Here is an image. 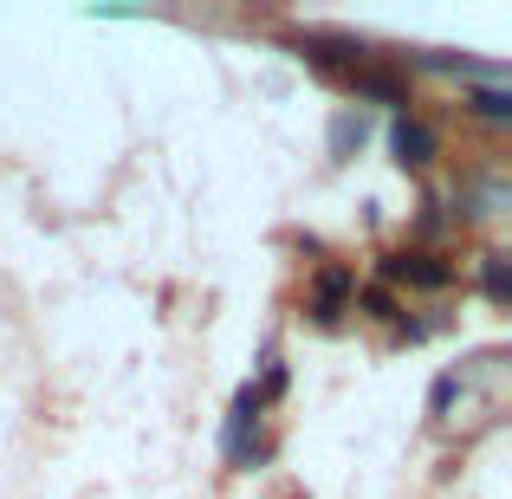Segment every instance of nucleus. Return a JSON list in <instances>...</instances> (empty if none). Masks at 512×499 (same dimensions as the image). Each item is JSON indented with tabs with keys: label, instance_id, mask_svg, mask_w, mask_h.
Returning <instances> with one entry per match:
<instances>
[{
	"label": "nucleus",
	"instance_id": "obj_7",
	"mask_svg": "<svg viewBox=\"0 0 512 499\" xmlns=\"http://www.w3.org/2000/svg\"><path fill=\"white\" fill-rule=\"evenodd\" d=\"M357 299H363V312H370V318H396V299H389L383 286H363Z\"/></svg>",
	"mask_w": 512,
	"mask_h": 499
},
{
	"label": "nucleus",
	"instance_id": "obj_2",
	"mask_svg": "<svg viewBox=\"0 0 512 499\" xmlns=\"http://www.w3.org/2000/svg\"><path fill=\"white\" fill-rule=\"evenodd\" d=\"M350 299H357V273H350V266H325L318 286H312V318L318 325H338Z\"/></svg>",
	"mask_w": 512,
	"mask_h": 499
},
{
	"label": "nucleus",
	"instance_id": "obj_1",
	"mask_svg": "<svg viewBox=\"0 0 512 499\" xmlns=\"http://www.w3.org/2000/svg\"><path fill=\"white\" fill-rule=\"evenodd\" d=\"M383 279H409V286L441 292V286H454V266L441 260V253H409V247H396V253H383Z\"/></svg>",
	"mask_w": 512,
	"mask_h": 499
},
{
	"label": "nucleus",
	"instance_id": "obj_4",
	"mask_svg": "<svg viewBox=\"0 0 512 499\" xmlns=\"http://www.w3.org/2000/svg\"><path fill=\"white\" fill-rule=\"evenodd\" d=\"M350 91H357V98H376V104H396V111L409 117V85H402L396 72H350Z\"/></svg>",
	"mask_w": 512,
	"mask_h": 499
},
{
	"label": "nucleus",
	"instance_id": "obj_6",
	"mask_svg": "<svg viewBox=\"0 0 512 499\" xmlns=\"http://www.w3.org/2000/svg\"><path fill=\"white\" fill-rule=\"evenodd\" d=\"M480 292H487L493 305L512 299V279H506V260H500V253H487V260H480Z\"/></svg>",
	"mask_w": 512,
	"mask_h": 499
},
{
	"label": "nucleus",
	"instance_id": "obj_5",
	"mask_svg": "<svg viewBox=\"0 0 512 499\" xmlns=\"http://www.w3.org/2000/svg\"><path fill=\"white\" fill-rule=\"evenodd\" d=\"M467 104H474V117H487V124H506L512 117V91H500V85H480Z\"/></svg>",
	"mask_w": 512,
	"mask_h": 499
},
{
	"label": "nucleus",
	"instance_id": "obj_3",
	"mask_svg": "<svg viewBox=\"0 0 512 499\" xmlns=\"http://www.w3.org/2000/svg\"><path fill=\"white\" fill-rule=\"evenodd\" d=\"M389 150H396L402 169H428V163H435V150H441V137L422 124V117H396V130H389Z\"/></svg>",
	"mask_w": 512,
	"mask_h": 499
},
{
	"label": "nucleus",
	"instance_id": "obj_8",
	"mask_svg": "<svg viewBox=\"0 0 512 499\" xmlns=\"http://www.w3.org/2000/svg\"><path fill=\"white\" fill-rule=\"evenodd\" d=\"M454 396H461V376H441V383H435V415H448Z\"/></svg>",
	"mask_w": 512,
	"mask_h": 499
}]
</instances>
